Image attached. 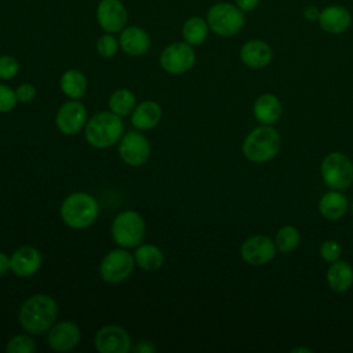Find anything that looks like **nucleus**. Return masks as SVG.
Segmentation results:
<instances>
[{"mask_svg": "<svg viewBox=\"0 0 353 353\" xmlns=\"http://www.w3.org/2000/svg\"><path fill=\"white\" fill-rule=\"evenodd\" d=\"M58 316L57 302L44 294L28 298L19 309L21 327L29 334H44L55 323Z\"/></svg>", "mask_w": 353, "mask_h": 353, "instance_id": "nucleus-1", "label": "nucleus"}, {"mask_svg": "<svg viewBox=\"0 0 353 353\" xmlns=\"http://www.w3.org/2000/svg\"><path fill=\"white\" fill-rule=\"evenodd\" d=\"M85 141L97 149H108L116 145L123 137L121 117L113 112L94 114L84 127Z\"/></svg>", "mask_w": 353, "mask_h": 353, "instance_id": "nucleus-2", "label": "nucleus"}, {"mask_svg": "<svg viewBox=\"0 0 353 353\" xmlns=\"http://www.w3.org/2000/svg\"><path fill=\"white\" fill-rule=\"evenodd\" d=\"M59 212L69 228L85 229L97 221L99 205L94 196L85 192H74L63 199Z\"/></svg>", "mask_w": 353, "mask_h": 353, "instance_id": "nucleus-3", "label": "nucleus"}, {"mask_svg": "<svg viewBox=\"0 0 353 353\" xmlns=\"http://www.w3.org/2000/svg\"><path fill=\"white\" fill-rule=\"evenodd\" d=\"M280 149L279 132L268 125L254 128L243 142V153L252 163H265L272 160Z\"/></svg>", "mask_w": 353, "mask_h": 353, "instance_id": "nucleus-4", "label": "nucleus"}, {"mask_svg": "<svg viewBox=\"0 0 353 353\" xmlns=\"http://www.w3.org/2000/svg\"><path fill=\"white\" fill-rule=\"evenodd\" d=\"M146 225L141 214L134 210H125L116 215L112 222V239L123 248L138 247L145 237Z\"/></svg>", "mask_w": 353, "mask_h": 353, "instance_id": "nucleus-5", "label": "nucleus"}, {"mask_svg": "<svg viewBox=\"0 0 353 353\" xmlns=\"http://www.w3.org/2000/svg\"><path fill=\"white\" fill-rule=\"evenodd\" d=\"M207 23L218 36H234L244 25L243 11L230 3H216L211 6L207 12Z\"/></svg>", "mask_w": 353, "mask_h": 353, "instance_id": "nucleus-6", "label": "nucleus"}, {"mask_svg": "<svg viewBox=\"0 0 353 353\" xmlns=\"http://www.w3.org/2000/svg\"><path fill=\"white\" fill-rule=\"evenodd\" d=\"M321 176L331 189H346L353 182V164L345 154L332 152L323 159Z\"/></svg>", "mask_w": 353, "mask_h": 353, "instance_id": "nucleus-7", "label": "nucleus"}, {"mask_svg": "<svg viewBox=\"0 0 353 353\" xmlns=\"http://www.w3.org/2000/svg\"><path fill=\"white\" fill-rule=\"evenodd\" d=\"M135 266L134 255H131L127 248H116L109 251L99 265V274L106 283H120L124 281L132 273Z\"/></svg>", "mask_w": 353, "mask_h": 353, "instance_id": "nucleus-8", "label": "nucleus"}, {"mask_svg": "<svg viewBox=\"0 0 353 353\" xmlns=\"http://www.w3.org/2000/svg\"><path fill=\"white\" fill-rule=\"evenodd\" d=\"M159 62L167 73L182 74L193 68L196 62V52L193 46L186 41H175L161 51Z\"/></svg>", "mask_w": 353, "mask_h": 353, "instance_id": "nucleus-9", "label": "nucleus"}, {"mask_svg": "<svg viewBox=\"0 0 353 353\" xmlns=\"http://www.w3.org/2000/svg\"><path fill=\"white\" fill-rule=\"evenodd\" d=\"M119 154L127 165L141 167L150 157L149 141L138 131H128L120 138Z\"/></svg>", "mask_w": 353, "mask_h": 353, "instance_id": "nucleus-10", "label": "nucleus"}, {"mask_svg": "<svg viewBox=\"0 0 353 353\" xmlns=\"http://www.w3.org/2000/svg\"><path fill=\"white\" fill-rule=\"evenodd\" d=\"M85 123H87L85 106L77 99H72L63 103L55 114L57 128L65 135L79 134L85 127Z\"/></svg>", "mask_w": 353, "mask_h": 353, "instance_id": "nucleus-11", "label": "nucleus"}, {"mask_svg": "<svg viewBox=\"0 0 353 353\" xmlns=\"http://www.w3.org/2000/svg\"><path fill=\"white\" fill-rule=\"evenodd\" d=\"M127 8L121 0H101L97 6V21L106 33L121 32L127 25Z\"/></svg>", "mask_w": 353, "mask_h": 353, "instance_id": "nucleus-12", "label": "nucleus"}, {"mask_svg": "<svg viewBox=\"0 0 353 353\" xmlns=\"http://www.w3.org/2000/svg\"><path fill=\"white\" fill-rule=\"evenodd\" d=\"M94 343L99 353H127L131 350V338L127 331L113 324L101 327L95 334Z\"/></svg>", "mask_w": 353, "mask_h": 353, "instance_id": "nucleus-13", "label": "nucleus"}, {"mask_svg": "<svg viewBox=\"0 0 353 353\" xmlns=\"http://www.w3.org/2000/svg\"><path fill=\"white\" fill-rule=\"evenodd\" d=\"M276 254V244L266 236L258 234L247 239L241 248L240 255L244 262L252 266H261L270 262Z\"/></svg>", "mask_w": 353, "mask_h": 353, "instance_id": "nucleus-14", "label": "nucleus"}, {"mask_svg": "<svg viewBox=\"0 0 353 353\" xmlns=\"http://www.w3.org/2000/svg\"><path fill=\"white\" fill-rule=\"evenodd\" d=\"M80 328L69 320L54 323L48 330V346L55 352H69L80 342Z\"/></svg>", "mask_w": 353, "mask_h": 353, "instance_id": "nucleus-15", "label": "nucleus"}, {"mask_svg": "<svg viewBox=\"0 0 353 353\" xmlns=\"http://www.w3.org/2000/svg\"><path fill=\"white\" fill-rule=\"evenodd\" d=\"M11 270L19 277L33 276L41 266V254L30 245H23L10 256Z\"/></svg>", "mask_w": 353, "mask_h": 353, "instance_id": "nucleus-16", "label": "nucleus"}, {"mask_svg": "<svg viewBox=\"0 0 353 353\" xmlns=\"http://www.w3.org/2000/svg\"><path fill=\"white\" fill-rule=\"evenodd\" d=\"M120 48L131 57L145 55L150 48V37L148 32L139 26H125L119 36Z\"/></svg>", "mask_w": 353, "mask_h": 353, "instance_id": "nucleus-17", "label": "nucleus"}, {"mask_svg": "<svg viewBox=\"0 0 353 353\" xmlns=\"http://www.w3.org/2000/svg\"><path fill=\"white\" fill-rule=\"evenodd\" d=\"M319 23L324 32L338 34L345 32L350 26L352 15L345 7L328 6L323 11H320Z\"/></svg>", "mask_w": 353, "mask_h": 353, "instance_id": "nucleus-18", "label": "nucleus"}, {"mask_svg": "<svg viewBox=\"0 0 353 353\" xmlns=\"http://www.w3.org/2000/svg\"><path fill=\"white\" fill-rule=\"evenodd\" d=\"M240 59L252 69H261L272 61V48L262 40H250L240 50Z\"/></svg>", "mask_w": 353, "mask_h": 353, "instance_id": "nucleus-19", "label": "nucleus"}, {"mask_svg": "<svg viewBox=\"0 0 353 353\" xmlns=\"http://www.w3.org/2000/svg\"><path fill=\"white\" fill-rule=\"evenodd\" d=\"M161 106L154 101H143L131 113V123L138 131L154 128L161 120Z\"/></svg>", "mask_w": 353, "mask_h": 353, "instance_id": "nucleus-20", "label": "nucleus"}, {"mask_svg": "<svg viewBox=\"0 0 353 353\" xmlns=\"http://www.w3.org/2000/svg\"><path fill=\"white\" fill-rule=\"evenodd\" d=\"M281 110H283V106L280 99L272 94H263L258 97L252 108V113L256 121L268 125L279 120V117L281 116Z\"/></svg>", "mask_w": 353, "mask_h": 353, "instance_id": "nucleus-21", "label": "nucleus"}, {"mask_svg": "<svg viewBox=\"0 0 353 353\" xmlns=\"http://www.w3.org/2000/svg\"><path fill=\"white\" fill-rule=\"evenodd\" d=\"M327 283L336 292L347 291L353 284V269L345 261H335L327 270Z\"/></svg>", "mask_w": 353, "mask_h": 353, "instance_id": "nucleus-22", "label": "nucleus"}, {"mask_svg": "<svg viewBox=\"0 0 353 353\" xmlns=\"http://www.w3.org/2000/svg\"><path fill=\"white\" fill-rule=\"evenodd\" d=\"M346 210H347V200L338 190L327 192L320 199L319 211L328 221H338L345 215Z\"/></svg>", "mask_w": 353, "mask_h": 353, "instance_id": "nucleus-23", "label": "nucleus"}, {"mask_svg": "<svg viewBox=\"0 0 353 353\" xmlns=\"http://www.w3.org/2000/svg\"><path fill=\"white\" fill-rule=\"evenodd\" d=\"M61 91L70 99H80L87 91V79L77 69H68L59 80Z\"/></svg>", "mask_w": 353, "mask_h": 353, "instance_id": "nucleus-24", "label": "nucleus"}, {"mask_svg": "<svg viewBox=\"0 0 353 353\" xmlns=\"http://www.w3.org/2000/svg\"><path fill=\"white\" fill-rule=\"evenodd\" d=\"M135 263L148 272H153L161 268L164 262L163 251L154 244H139L134 252Z\"/></svg>", "mask_w": 353, "mask_h": 353, "instance_id": "nucleus-25", "label": "nucleus"}, {"mask_svg": "<svg viewBox=\"0 0 353 353\" xmlns=\"http://www.w3.org/2000/svg\"><path fill=\"white\" fill-rule=\"evenodd\" d=\"M210 26L201 17H190L182 26V37L190 46H200L208 36Z\"/></svg>", "mask_w": 353, "mask_h": 353, "instance_id": "nucleus-26", "label": "nucleus"}, {"mask_svg": "<svg viewBox=\"0 0 353 353\" xmlns=\"http://www.w3.org/2000/svg\"><path fill=\"white\" fill-rule=\"evenodd\" d=\"M137 106L135 95L127 88L116 90L109 98V109L114 114L123 117L132 113Z\"/></svg>", "mask_w": 353, "mask_h": 353, "instance_id": "nucleus-27", "label": "nucleus"}, {"mask_svg": "<svg viewBox=\"0 0 353 353\" xmlns=\"http://www.w3.org/2000/svg\"><path fill=\"white\" fill-rule=\"evenodd\" d=\"M274 244L277 247V250L283 254H288L291 251H294L298 244H299V232L296 228L294 226H283L277 234H276V240Z\"/></svg>", "mask_w": 353, "mask_h": 353, "instance_id": "nucleus-28", "label": "nucleus"}, {"mask_svg": "<svg viewBox=\"0 0 353 353\" xmlns=\"http://www.w3.org/2000/svg\"><path fill=\"white\" fill-rule=\"evenodd\" d=\"M120 48L119 39L113 36V33H103L97 40V52L102 58H113Z\"/></svg>", "mask_w": 353, "mask_h": 353, "instance_id": "nucleus-29", "label": "nucleus"}, {"mask_svg": "<svg viewBox=\"0 0 353 353\" xmlns=\"http://www.w3.org/2000/svg\"><path fill=\"white\" fill-rule=\"evenodd\" d=\"M34 349V341L25 334L12 336L6 346V352L8 353H33Z\"/></svg>", "mask_w": 353, "mask_h": 353, "instance_id": "nucleus-30", "label": "nucleus"}, {"mask_svg": "<svg viewBox=\"0 0 353 353\" xmlns=\"http://www.w3.org/2000/svg\"><path fill=\"white\" fill-rule=\"evenodd\" d=\"M19 72V62L12 55H0V79L11 80Z\"/></svg>", "mask_w": 353, "mask_h": 353, "instance_id": "nucleus-31", "label": "nucleus"}, {"mask_svg": "<svg viewBox=\"0 0 353 353\" xmlns=\"http://www.w3.org/2000/svg\"><path fill=\"white\" fill-rule=\"evenodd\" d=\"M17 94L6 84H0V113L11 112L17 105Z\"/></svg>", "mask_w": 353, "mask_h": 353, "instance_id": "nucleus-32", "label": "nucleus"}, {"mask_svg": "<svg viewBox=\"0 0 353 353\" xmlns=\"http://www.w3.org/2000/svg\"><path fill=\"white\" fill-rule=\"evenodd\" d=\"M341 245L335 240H325L320 245V255L327 262H335L341 256Z\"/></svg>", "mask_w": 353, "mask_h": 353, "instance_id": "nucleus-33", "label": "nucleus"}, {"mask_svg": "<svg viewBox=\"0 0 353 353\" xmlns=\"http://www.w3.org/2000/svg\"><path fill=\"white\" fill-rule=\"evenodd\" d=\"M15 94H17V99L22 103H28L30 101L34 99L36 97V87L30 83H22L17 87L15 90Z\"/></svg>", "mask_w": 353, "mask_h": 353, "instance_id": "nucleus-34", "label": "nucleus"}, {"mask_svg": "<svg viewBox=\"0 0 353 353\" xmlns=\"http://www.w3.org/2000/svg\"><path fill=\"white\" fill-rule=\"evenodd\" d=\"M303 17L306 21H319V17H320V11L317 7L314 6H309L305 8L303 11Z\"/></svg>", "mask_w": 353, "mask_h": 353, "instance_id": "nucleus-35", "label": "nucleus"}, {"mask_svg": "<svg viewBox=\"0 0 353 353\" xmlns=\"http://www.w3.org/2000/svg\"><path fill=\"white\" fill-rule=\"evenodd\" d=\"M259 0H236V6L241 11H251L258 6Z\"/></svg>", "mask_w": 353, "mask_h": 353, "instance_id": "nucleus-36", "label": "nucleus"}, {"mask_svg": "<svg viewBox=\"0 0 353 353\" xmlns=\"http://www.w3.org/2000/svg\"><path fill=\"white\" fill-rule=\"evenodd\" d=\"M8 270H11V263H10V258L0 251V277L6 276L8 273Z\"/></svg>", "mask_w": 353, "mask_h": 353, "instance_id": "nucleus-37", "label": "nucleus"}, {"mask_svg": "<svg viewBox=\"0 0 353 353\" xmlns=\"http://www.w3.org/2000/svg\"><path fill=\"white\" fill-rule=\"evenodd\" d=\"M154 346L150 343V342H148V341H141L139 343H138V346L135 347V352H141V353H152V352H154Z\"/></svg>", "mask_w": 353, "mask_h": 353, "instance_id": "nucleus-38", "label": "nucleus"}, {"mask_svg": "<svg viewBox=\"0 0 353 353\" xmlns=\"http://www.w3.org/2000/svg\"><path fill=\"white\" fill-rule=\"evenodd\" d=\"M295 352H306V353H310L312 350H310V349H303V347H296V349L292 350V353H295Z\"/></svg>", "mask_w": 353, "mask_h": 353, "instance_id": "nucleus-39", "label": "nucleus"}, {"mask_svg": "<svg viewBox=\"0 0 353 353\" xmlns=\"http://www.w3.org/2000/svg\"><path fill=\"white\" fill-rule=\"evenodd\" d=\"M352 212H353V204H352Z\"/></svg>", "mask_w": 353, "mask_h": 353, "instance_id": "nucleus-40", "label": "nucleus"}]
</instances>
